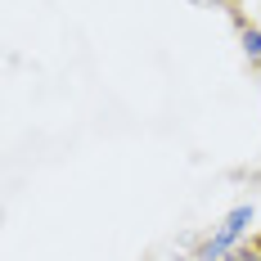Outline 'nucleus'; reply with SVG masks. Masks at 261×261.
I'll use <instances>...</instances> for the list:
<instances>
[{"label": "nucleus", "mask_w": 261, "mask_h": 261, "mask_svg": "<svg viewBox=\"0 0 261 261\" xmlns=\"http://www.w3.org/2000/svg\"><path fill=\"white\" fill-rule=\"evenodd\" d=\"M248 225H252V207H234L221 225H216V234L198 248V261H225L230 252H234V243L248 234Z\"/></svg>", "instance_id": "obj_1"}, {"label": "nucleus", "mask_w": 261, "mask_h": 261, "mask_svg": "<svg viewBox=\"0 0 261 261\" xmlns=\"http://www.w3.org/2000/svg\"><path fill=\"white\" fill-rule=\"evenodd\" d=\"M243 54L252 59V68L261 72V32H257V27H248V23H243Z\"/></svg>", "instance_id": "obj_2"}, {"label": "nucleus", "mask_w": 261, "mask_h": 261, "mask_svg": "<svg viewBox=\"0 0 261 261\" xmlns=\"http://www.w3.org/2000/svg\"><path fill=\"white\" fill-rule=\"evenodd\" d=\"M225 261H261V248H252V252H243V248H234V252H230Z\"/></svg>", "instance_id": "obj_3"}]
</instances>
